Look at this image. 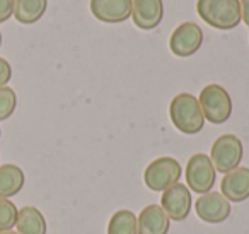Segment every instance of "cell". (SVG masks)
I'll return each instance as SVG.
<instances>
[{
  "instance_id": "cell-2",
  "label": "cell",
  "mask_w": 249,
  "mask_h": 234,
  "mask_svg": "<svg viewBox=\"0 0 249 234\" xmlns=\"http://www.w3.org/2000/svg\"><path fill=\"white\" fill-rule=\"evenodd\" d=\"M169 118L176 130L184 135H196L203 130L205 117L198 99L190 93H181L169 104Z\"/></svg>"
},
{
  "instance_id": "cell-19",
  "label": "cell",
  "mask_w": 249,
  "mask_h": 234,
  "mask_svg": "<svg viewBox=\"0 0 249 234\" xmlns=\"http://www.w3.org/2000/svg\"><path fill=\"white\" fill-rule=\"evenodd\" d=\"M18 106V96L16 91L9 86L0 87V121L9 120Z\"/></svg>"
},
{
  "instance_id": "cell-3",
  "label": "cell",
  "mask_w": 249,
  "mask_h": 234,
  "mask_svg": "<svg viewBox=\"0 0 249 234\" xmlns=\"http://www.w3.org/2000/svg\"><path fill=\"white\" fill-rule=\"evenodd\" d=\"M198 103L203 111L205 120L213 125H222L232 115V99L227 89L218 84H208L201 89Z\"/></svg>"
},
{
  "instance_id": "cell-21",
  "label": "cell",
  "mask_w": 249,
  "mask_h": 234,
  "mask_svg": "<svg viewBox=\"0 0 249 234\" xmlns=\"http://www.w3.org/2000/svg\"><path fill=\"white\" fill-rule=\"evenodd\" d=\"M12 79V67L5 58H0V87L7 86Z\"/></svg>"
},
{
  "instance_id": "cell-5",
  "label": "cell",
  "mask_w": 249,
  "mask_h": 234,
  "mask_svg": "<svg viewBox=\"0 0 249 234\" xmlns=\"http://www.w3.org/2000/svg\"><path fill=\"white\" fill-rule=\"evenodd\" d=\"M181 175H183V168H181L179 161L169 157V156H162L145 168L143 181H145L147 188L152 192H164L174 183H179Z\"/></svg>"
},
{
  "instance_id": "cell-25",
  "label": "cell",
  "mask_w": 249,
  "mask_h": 234,
  "mask_svg": "<svg viewBox=\"0 0 249 234\" xmlns=\"http://www.w3.org/2000/svg\"><path fill=\"white\" fill-rule=\"evenodd\" d=\"M0 137H2V128H0Z\"/></svg>"
},
{
  "instance_id": "cell-10",
  "label": "cell",
  "mask_w": 249,
  "mask_h": 234,
  "mask_svg": "<svg viewBox=\"0 0 249 234\" xmlns=\"http://www.w3.org/2000/svg\"><path fill=\"white\" fill-rule=\"evenodd\" d=\"M133 0H90V12L101 22L120 24L132 18Z\"/></svg>"
},
{
  "instance_id": "cell-1",
  "label": "cell",
  "mask_w": 249,
  "mask_h": 234,
  "mask_svg": "<svg viewBox=\"0 0 249 234\" xmlns=\"http://www.w3.org/2000/svg\"><path fill=\"white\" fill-rule=\"evenodd\" d=\"M196 12L201 21L218 31H231L242 22L239 0H198Z\"/></svg>"
},
{
  "instance_id": "cell-12",
  "label": "cell",
  "mask_w": 249,
  "mask_h": 234,
  "mask_svg": "<svg viewBox=\"0 0 249 234\" xmlns=\"http://www.w3.org/2000/svg\"><path fill=\"white\" fill-rule=\"evenodd\" d=\"M222 195L229 202L241 203L249 198V168H235L225 173L220 183Z\"/></svg>"
},
{
  "instance_id": "cell-13",
  "label": "cell",
  "mask_w": 249,
  "mask_h": 234,
  "mask_svg": "<svg viewBox=\"0 0 249 234\" xmlns=\"http://www.w3.org/2000/svg\"><path fill=\"white\" fill-rule=\"evenodd\" d=\"M171 227V219L164 209L156 203H150L142 209L137 217V231L139 234H167Z\"/></svg>"
},
{
  "instance_id": "cell-14",
  "label": "cell",
  "mask_w": 249,
  "mask_h": 234,
  "mask_svg": "<svg viewBox=\"0 0 249 234\" xmlns=\"http://www.w3.org/2000/svg\"><path fill=\"white\" fill-rule=\"evenodd\" d=\"M16 227H18L19 234H46V231H48L45 215L39 212V209L33 205H26L19 209Z\"/></svg>"
},
{
  "instance_id": "cell-23",
  "label": "cell",
  "mask_w": 249,
  "mask_h": 234,
  "mask_svg": "<svg viewBox=\"0 0 249 234\" xmlns=\"http://www.w3.org/2000/svg\"><path fill=\"white\" fill-rule=\"evenodd\" d=\"M0 234H19V233H18V231H12L11 229V231H2Z\"/></svg>"
},
{
  "instance_id": "cell-22",
  "label": "cell",
  "mask_w": 249,
  "mask_h": 234,
  "mask_svg": "<svg viewBox=\"0 0 249 234\" xmlns=\"http://www.w3.org/2000/svg\"><path fill=\"white\" fill-rule=\"evenodd\" d=\"M241 2V16H242V22L246 26H249V0H239Z\"/></svg>"
},
{
  "instance_id": "cell-20",
  "label": "cell",
  "mask_w": 249,
  "mask_h": 234,
  "mask_svg": "<svg viewBox=\"0 0 249 234\" xmlns=\"http://www.w3.org/2000/svg\"><path fill=\"white\" fill-rule=\"evenodd\" d=\"M14 4L16 0H0V24L14 16Z\"/></svg>"
},
{
  "instance_id": "cell-6",
  "label": "cell",
  "mask_w": 249,
  "mask_h": 234,
  "mask_svg": "<svg viewBox=\"0 0 249 234\" xmlns=\"http://www.w3.org/2000/svg\"><path fill=\"white\" fill-rule=\"evenodd\" d=\"M244 157V145L242 140L234 134H224L213 142L210 151V159L215 169L220 173H229L239 168Z\"/></svg>"
},
{
  "instance_id": "cell-15",
  "label": "cell",
  "mask_w": 249,
  "mask_h": 234,
  "mask_svg": "<svg viewBox=\"0 0 249 234\" xmlns=\"http://www.w3.org/2000/svg\"><path fill=\"white\" fill-rule=\"evenodd\" d=\"M26 176L19 166L16 164H4L0 166V196L2 198H11L18 195L24 188Z\"/></svg>"
},
{
  "instance_id": "cell-18",
  "label": "cell",
  "mask_w": 249,
  "mask_h": 234,
  "mask_svg": "<svg viewBox=\"0 0 249 234\" xmlns=\"http://www.w3.org/2000/svg\"><path fill=\"white\" fill-rule=\"evenodd\" d=\"M18 212L19 209L14 205V202L0 196V233L2 231H11L16 226Z\"/></svg>"
},
{
  "instance_id": "cell-8",
  "label": "cell",
  "mask_w": 249,
  "mask_h": 234,
  "mask_svg": "<svg viewBox=\"0 0 249 234\" xmlns=\"http://www.w3.org/2000/svg\"><path fill=\"white\" fill-rule=\"evenodd\" d=\"M160 207L174 222H183L188 219L191 209H193V196L186 185L183 183H174L167 190L162 192L160 196Z\"/></svg>"
},
{
  "instance_id": "cell-9",
  "label": "cell",
  "mask_w": 249,
  "mask_h": 234,
  "mask_svg": "<svg viewBox=\"0 0 249 234\" xmlns=\"http://www.w3.org/2000/svg\"><path fill=\"white\" fill-rule=\"evenodd\" d=\"M196 215L207 224H220L231 217V202L220 192H208L200 195L195 203Z\"/></svg>"
},
{
  "instance_id": "cell-11",
  "label": "cell",
  "mask_w": 249,
  "mask_h": 234,
  "mask_svg": "<svg viewBox=\"0 0 249 234\" xmlns=\"http://www.w3.org/2000/svg\"><path fill=\"white\" fill-rule=\"evenodd\" d=\"M164 2L162 0H133L132 19L133 24L142 31H152L162 22Z\"/></svg>"
},
{
  "instance_id": "cell-16",
  "label": "cell",
  "mask_w": 249,
  "mask_h": 234,
  "mask_svg": "<svg viewBox=\"0 0 249 234\" xmlns=\"http://www.w3.org/2000/svg\"><path fill=\"white\" fill-rule=\"evenodd\" d=\"M48 0H16L14 18L21 24H35L45 16Z\"/></svg>"
},
{
  "instance_id": "cell-7",
  "label": "cell",
  "mask_w": 249,
  "mask_h": 234,
  "mask_svg": "<svg viewBox=\"0 0 249 234\" xmlns=\"http://www.w3.org/2000/svg\"><path fill=\"white\" fill-rule=\"evenodd\" d=\"M203 45V31L196 22H183L173 31L169 38V50L179 58L193 57Z\"/></svg>"
},
{
  "instance_id": "cell-24",
  "label": "cell",
  "mask_w": 249,
  "mask_h": 234,
  "mask_svg": "<svg viewBox=\"0 0 249 234\" xmlns=\"http://www.w3.org/2000/svg\"><path fill=\"white\" fill-rule=\"evenodd\" d=\"M0 46H2V33H0Z\"/></svg>"
},
{
  "instance_id": "cell-17",
  "label": "cell",
  "mask_w": 249,
  "mask_h": 234,
  "mask_svg": "<svg viewBox=\"0 0 249 234\" xmlns=\"http://www.w3.org/2000/svg\"><path fill=\"white\" fill-rule=\"evenodd\" d=\"M107 234H139L137 215L128 209L116 210L107 224Z\"/></svg>"
},
{
  "instance_id": "cell-4",
  "label": "cell",
  "mask_w": 249,
  "mask_h": 234,
  "mask_svg": "<svg viewBox=\"0 0 249 234\" xmlns=\"http://www.w3.org/2000/svg\"><path fill=\"white\" fill-rule=\"evenodd\" d=\"M184 178H186L190 192H195L198 195L212 192L215 178H217V169H215L210 156L201 154V152L191 156L188 159L186 169H184Z\"/></svg>"
}]
</instances>
